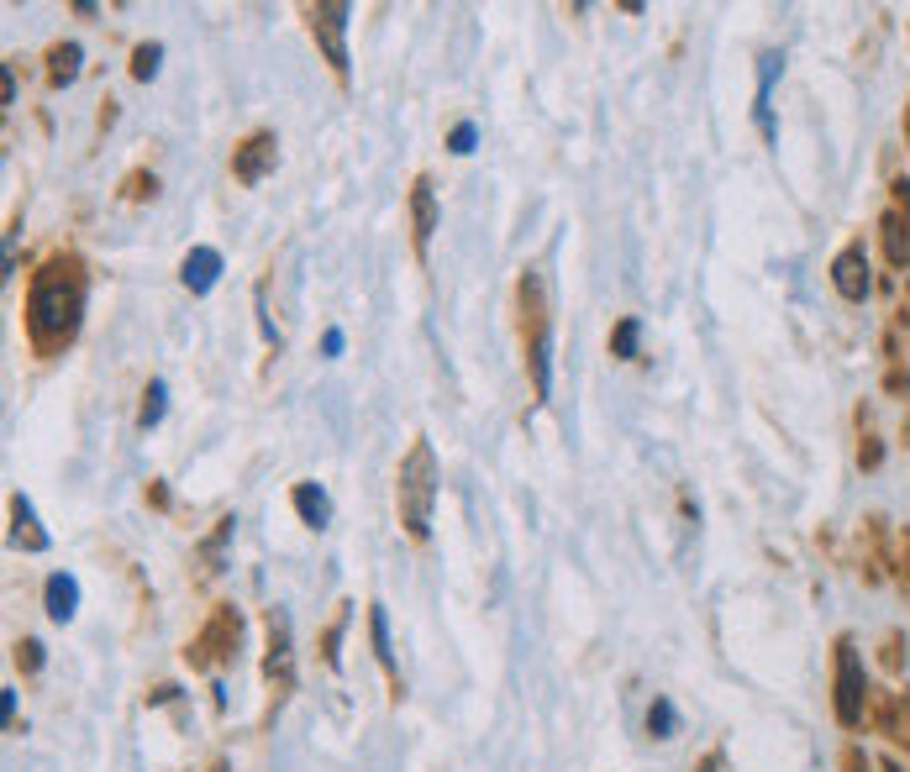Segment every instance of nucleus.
I'll list each match as a JSON object with an SVG mask.
<instances>
[{
    "label": "nucleus",
    "instance_id": "obj_9",
    "mask_svg": "<svg viewBox=\"0 0 910 772\" xmlns=\"http://www.w3.org/2000/svg\"><path fill=\"white\" fill-rule=\"evenodd\" d=\"M180 278H184L190 295H211L216 278H222V253H216V247H190L180 263Z\"/></svg>",
    "mask_w": 910,
    "mask_h": 772
},
{
    "label": "nucleus",
    "instance_id": "obj_2",
    "mask_svg": "<svg viewBox=\"0 0 910 772\" xmlns=\"http://www.w3.org/2000/svg\"><path fill=\"white\" fill-rule=\"evenodd\" d=\"M395 505H401V526L416 541H426L432 531V505H437V453L432 441H416L405 453L401 474H395Z\"/></svg>",
    "mask_w": 910,
    "mask_h": 772
},
{
    "label": "nucleus",
    "instance_id": "obj_5",
    "mask_svg": "<svg viewBox=\"0 0 910 772\" xmlns=\"http://www.w3.org/2000/svg\"><path fill=\"white\" fill-rule=\"evenodd\" d=\"M863 693H869L863 662L852 652V641H842V647H837V720H842V725H858V720H863Z\"/></svg>",
    "mask_w": 910,
    "mask_h": 772
},
{
    "label": "nucleus",
    "instance_id": "obj_25",
    "mask_svg": "<svg viewBox=\"0 0 910 772\" xmlns=\"http://www.w3.org/2000/svg\"><path fill=\"white\" fill-rule=\"evenodd\" d=\"M322 353H326V357H337V353H343V332H337V326H332V332H326V337H322Z\"/></svg>",
    "mask_w": 910,
    "mask_h": 772
},
{
    "label": "nucleus",
    "instance_id": "obj_20",
    "mask_svg": "<svg viewBox=\"0 0 910 772\" xmlns=\"http://www.w3.org/2000/svg\"><path fill=\"white\" fill-rule=\"evenodd\" d=\"M163 399H169V389H163V378H153L148 389H142V410H138V426L142 431H153L163 420Z\"/></svg>",
    "mask_w": 910,
    "mask_h": 772
},
{
    "label": "nucleus",
    "instance_id": "obj_3",
    "mask_svg": "<svg viewBox=\"0 0 910 772\" xmlns=\"http://www.w3.org/2000/svg\"><path fill=\"white\" fill-rule=\"evenodd\" d=\"M522 337H526V368L537 384V399L553 395V316H547V295L537 268L522 274Z\"/></svg>",
    "mask_w": 910,
    "mask_h": 772
},
{
    "label": "nucleus",
    "instance_id": "obj_11",
    "mask_svg": "<svg viewBox=\"0 0 910 772\" xmlns=\"http://www.w3.org/2000/svg\"><path fill=\"white\" fill-rule=\"evenodd\" d=\"M831 284H837V295L842 299H863L869 295V257H863V247L852 242L848 253L831 263Z\"/></svg>",
    "mask_w": 910,
    "mask_h": 772
},
{
    "label": "nucleus",
    "instance_id": "obj_4",
    "mask_svg": "<svg viewBox=\"0 0 910 772\" xmlns=\"http://www.w3.org/2000/svg\"><path fill=\"white\" fill-rule=\"evenodd\" d=\"M347 17H353V6H343V0L305 6L311 38L322 42V53H326V63H332V74H337V80H347Z\"/></svg>",
    "mask_w": 910,
    "mask_h": 772
},
{
    "label": "nucleus",
    "instance_id": "obj_27",
    "mask_svg": "<svg viewBox=\"0 0 910 772\" xmlns=\"http://www.w3.org/2000/svg\"><path fill=\"white\" fill-rule=\"evenodd\" d=\"M211 772H226V762H216V768H211Z\"/></svg>",
    "mask_w": 910,
    "mask_h": 772
},
{
    "label": "nucleus",
    "instance_id": "obj_22",
    "mask_svg": "<svg viewBox=\"0 0 910 772\" xmlns=\"http://www.w3.org/2000/svg\"><path fill=\"white\" fill-rule=\"evenodd\" d=\"M153 190H159V179L153 174H127L122 179V200H153Z\"/></svg>",
    "mask_w": 910,
    "mask_h": 772
},
{
    "label": "nucleus",
    "instance_id": "obj_21",
    "mask_svg": "<svg viewBox=\"0 0 910 772\" xmlns=\"http://www.w3.org/2000/svg\"><path fill=\"white\" fill-rule=\"evenodd\" d=\"M159 59H163L159 42H142L138 53H132V80H153V74H159Z\"/></svg>",
    "mask_w": 910,
    "mask_h": 772
},
{
    "label": "nucleus",
    "instance_id": "obj_6",
    "mask_svg": "<svg viewBox=\"0 0 910 772\" xmlns=\"http://www.w3.org/2000/svg\"><path fill=\"white\" fill-rule=\"evenodd\" d=\"M237 636H243L237 610H216V614H211V626L190 641V662H195V668H211V662L232 657V652H237Z\"/></svg>",
    "mask_w": 910,
    "mask_h": 772
},
{
    "label": "nucleus",
    "instance_id": "obj_13",
    "mask_svg": "<svg viewBox=\"0 0 910 772\" xmlns=\"http://www.w3.org/2000/svg\"><path fill=\"white\" fill-rule=\"evenodd\" d=\"M290 499H295V510H301V520L311 526V531H322L326 520H332V499H326L322 484H295Z\"/></svg>",
    "mask_w": 910,
    "mask_h": 772
},
{
    "label": "nucleus",
    "instance_id": "obj_1",
    "mask_svg": "<svg viewBox=\"0 0 910 772\" xmlns=\"http://www.w3.org/2000/svg\"><path fill=\"white\" fill-rule=\"evenodd\" d=\"M84 299H90V274L74 253L48 257L42 274L27 290V342L38 357H59L69 342L80 337Z\"/></svg>",
    "mask_w": 910,
    "mask_h": 772
},
{
    "label": "nucleus",
    "instance_id": "obj_12",
    "mask_svg": "<svg viewBox=\"0 0 910 772\" xmlns=\"http://www.w3.org/2000/svg\"><path fill=\"white\" fill-rule=\"evenodd\" d=\"M11 541L21 552H42L48 547V531H38V510L27 495H11Z\"/></svg>",
    "mask_w": 910,
    "mask_h": 772
},
{
    "label": "nucleus",
    "instance_id": "obj_7",
    "mask_svg": "<svg viewBox=\"0 0 910 772\" xmlns=\"http://www.w3.org/2000/svg\"><path fill=\"white\" fill-rule=\"evenodd\" d=\"M274 159H280L274 132H253L243 148H232V179H237V184H259V179L274 169Z\"/></svg>",
    "mask_w": 910,
    "mask_h": 772
},
{
    "label": "nucleus",
    "instance_id": "obj_18",
    "mask_svg": "<svg viewBox=\"0 0 910 772\" xmlns=\"http://www.w3.org/2000/svg\"><path fill=\"white\" fill-rule=\"evenodd\" d=\"M648 731H653V741H668V735L679 731V710H674V699H653V710H648Z\"/></svg>",
    "mask_w": 910,
    "mask_h": 772
},
{
    "label": "nucleus",
    "instance_id": "obj_14",
    "mask_svg": "<svg viewBox=\"0 0 910 772\" xmlns=\"http://www.w3.org/2000/svg\"><path fill=\"white\" fill-rule=\"evenodd\" d=\"M42 599H48V614H53V620H74V610H80V583L69 573H53L48 589H42Z\"/></svg>",
    "mask_w": 910,
    "mask_h": 772
},
{
    "label": "nucleus",
    "instance_id": "obj_23",
    "mask_svg": "<svg viewBox=\"0 0 910 772\" xmlns=\"http://www.w3.org/2000/svg\"><path fill=\"white\" fill-rule=\"evenodd\" d=\"M474 138H479V132H474V121H464V126H453V138H447V148H453V153L464 159V153H474Z\"/></svg>",
    "mask_w": 910,
    "mask_h": 772
},
{
    "label": "nucleus",
    "instance_id": "obj_16",
    "mask_svg": "<svg viewBox=\"0 0 910 772\" xmlns=\"http://www.w3.org/2000/svg\"><path fill=\"white\" fill-rule=\"evenodd\" d=\"M368 636H374V657L385 662V673L395 678V652H390V614L385 605H368ZM395 689H401V678H395Z\"/></svg>",
    "mask_w": 910,
    "mask_h": 772
},
{
    "label": "nucleus",
    "instance_id": "obj_8",
    "mask_svg": "<svg viewBox=\"0 0 910 772\" xmlns=\"http://www.w3.org/2000/svg\"><path fill=\"white\" fill-rule=\"evenodd\" d=\"M263 673H269V683H280V689H290V614L284 610H269V657H263Z\"/></svg>",
    "mask_w": 910,
    "mask_h": 772
},
{
    "label": "nucleus",
    "instance_id": "obj_17",
    "mask_svg": "<svg viewBox=\"0 0 910 772\" xmlns=\"http://www.w3.org/2000/svg\"><path fill=\"white\" fill-rule=\"evenodd\" d=\"M758 63H764V69H758V105H752V116H758V126H764V132H774V121H769V90H774V74H779V63H785V59H779V53H764Z\"/></svg>",
    "mask_w": 910,
    "mask_h": 772
},
{
    "label": "nucleus",
    "instance_id": "obj_19",
    "mask_svg": "<svg viewBox=\"0 0 910 772\" xmlns=\"http://www.w3.org/2000/svg\"><path fill=\"white\" fill-rule=\"evenodd\" d=\"M637 342H643V321L621 316V321H616V332H610V353H616V357H637Z\"/></svg>",
    "mask_w": 910,
    "mask_h": 772
},
{
    "label": "nucleus",
    "instance_id": "obj_15",
    "mask_svg": "<svg viewBox=\"0 0 910 772\" xmlns=\"http://www.w3.org/2000/svg\"><path fill=\"white\" fill-rule=\"evenodd\" d=\"M80 42H53L48 48V84L59 90V84H74V74H80Z\"/></svg>",
    "mask_w": 910,
    "mask_h": 772
},
{
    "label": "nucleus",
    "instance_id": "obj_10",
    "mask_svg": "<svg viewBox=\"0 0 910 772\" xmlns=\"http://www.w3.org/2000/svg\"><path fill=\"white\" fill-rule=\"evenodd\" d=\"M437 232V195H432V179H416L411 184V242H416V253H426V242Z\"/></svg>",
    "mask_w": 910,
    "mask_h": 772
},
{
    "label": "nucleus",
    "instance_id": "obj_26",
    "mask_svg": "<svg viewBox=\"0 0 910 772\" xmlns=\"http://www.w3.org/2000/svg\"><path fill=\"white\" fill-rule=\"evenodd\" d=\"M0 710H6V725H17V693L11 689L0 693Z\"/></svg>",
    "mask_w": 910,
    "mask_h": 772
},
{
    "label": "nucleus",
    "instance_id": "obj_24",
    "mask_svg": "<svg viewBox=\"0 0 910 772\" xmlns=\"http://www.w3.org/2000/svg\"><path fill=\"white\" fill-rule=\"evenodd\" d=\"M17 662L27 668V673H38V668H42V647H38V641H17Z\"/></svg>",
    "mask_w": 910,
    "mask_h": 772
}]
</instances>
